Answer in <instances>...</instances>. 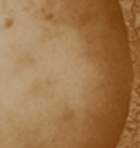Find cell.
Wrapping results in <instances>:
<instances>
[{
    "instance_id": "cell-1",
    "label": "cell",
    "mask_w": 140,
    "mask_h": 148,
    "mask_svg": "<svg viewBox=\"0 0 140 148\" xmlns=\"http://www.w3.org/2000/svg\"><path fill=\"white\" fill-rule=\"evenodd\" d=\"M131 93L107 25L0 1V148H117Z\"/></svg>"
}]
</instances>
